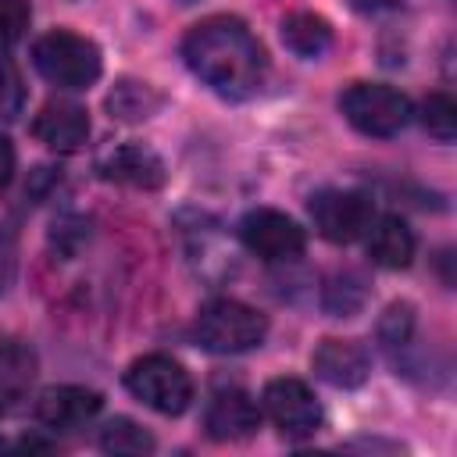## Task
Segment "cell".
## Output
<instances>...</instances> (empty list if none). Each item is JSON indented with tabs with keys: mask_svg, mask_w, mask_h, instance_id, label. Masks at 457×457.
Returning <instances> with one entry per match:
<instances>
[{
	"mask_svg": "<svg viewBox=\"0 0 457 457\" xmlns=\"http://www.w3.org/2000/svg\"><path fill=\"white\" fill-rule=\"evenodd\" d=\"M239 239L261 261H293L307 250V232L289 214L271 207L246 211L239 221Z\"/></svg>",
	"mask_w": 457,
	"mask_h": 457,
	"instance_id": "ba28073f",
	"label": "cell"
},
{
	"mask_svg": "<svg viewBox=\"0 0 457 457\" xmlns=\"http://www.w3.org/2000/svg\"><path fill=\"white\" fill-rule=\"evenodd\" d=\"M421 125L439 143H450L457 136V104L450 93H428L421 104Z\"/></svg>",
	"mask_w": 457,
	"mask_h": 457,
	"instance_id": "d6986e66",
	"label": "cell"
},
{
	"mask_svg": "<svg viewBox=\"0 0 457 457\" xmlns=\"http://www.w3.org/2000/svg\"><path fill=\"white\" fill-rule=\"evenodd\" d=\"M104 407V396L86 386H50L36 400V418L54 432H75L89 425Z\"/></svg>",
	"mask_w": 457,
	"mask_h": 457,
	"instance_id": "9c48e42d",
	"label": "cell"
},
{
	"mask_svg": "<svg viewBox=\"0 0 457 457\" xmlns=\"http://www.w3.org/2000/svg\"><path fill=\"white\" fill-rule=\"evenodd\" d=\"M25 107V82L21 71L0 57V121H14Z\"/></svg>",
	"mask_w": 457,
	"mask_h": 457,
	"instance_id": "ffe728a7",
	"label": "cell"
},
{
	"mask_svg": "<svg viewBox=\"0 0 457 457\" xmlns=\"http://www.w3.org/2000/svg\"><path fill=\"white\" fill-rule=\"evenodd\" d=\"M125 386L139 403H146L157 414H182L193 400L189 371L168 353H146L132 361L125 371Z\"/></svg>",
	"mask_w": 457,
	"mask_h": 457,
	"instance_id": "277c9868",
	"label": "cell"
},
{
	"mask_svg": "<svg viewBox=\"0 0 457 457\" xmlns=\"http://www.w3.org/2000/svg\"><path fill=\"white\" fill-rule=\"evenodd\" d=\"M261 425V407L257 400L246 393V389H218L207 403V414H204V428L211 439L218 443H236V439H246L253 436Z\"/></svg>",
	"mask_w": 457,
	"mask_h": 457,
	"instance_id": "8fae6325",
	"label": "cell"
},
{
	"mask_svg": "<svg viewBox=\"0 0 457 457\" xmlns=\"http://www.w3.org/2000/svg\"><path fill=\"white\" fill-rule=\"evenodd\" d=\"M368 350L353 339H321L318 350L311 353V368L321 382L336 389H353L368 378Z\"/></svg>",
	"mask_w": 457,
	"mask_h": 457,
	"instance_id": "7c38bea8",
	"label": "cell"
},
{
	"mask_svg": "<svg viewBox=\"0 0 457 457\" xmlns=\"http://www.w3.org/2000/svg\"><path fill=\"white\" fill-rule=\"evenodd\" d=\"M0 446H4V439H0Z\"/></svg>",
	"mask_w": 457,
	"mask_h": 457,
	"instance_id": "603a6c76",
	"label": "cell"
},
{
	"mask_svg": "<svg viewBox=\"0 0 457 457\" xmlns=\"http://www.w3.org/2000/svg\"><path fill=\"white\" fill-rule=\"evenodd\" d=\"M29 4L25 0H0V50L14 46L29 29Z\"/></svg>",
	"mask_w": 457,
	"mask_h": 457,
	"instance_id": "44dd1931",
	"label": "cell"
},
{
	"mask_svg": "<svg viewBox=\"0 0 457 457\" xmlns=\"http://www.w3.org/2000/svg\"><path fill=\"white\" fill-rule=\"evenodd\" d=\"M11 175H14V146L7 136H0V189L11 182Z\"/></svg>",
	"mask_w": 457,
	"mask_h": 457,
	"instance_id": "7402d4cb",
	"label": "cell"
},
{
	"mask_svg": "<svg viewBox=\"0 0 457 457\" xmlns=\"http://www.w3.org/2000/svg\"><path fill=\"white\" fill-rule=\"evenodd\" d=\"M193 336L211 353H243L261 346V339L268 336V318L243 300L221 296L200 307L193 321Z\"/></svg>",
	"mask_w": 457,
	"mask_h": 457,
	"instance_id": "3957f363",
	"label": "cell"
},
{
	"mask_svg": "<svg viewBox=\"0 0 457 457\" xmlns=\"http://www.w3.org/2000/svg\"><path fill=\"white\" fill-rule=\"evenodd\" d=\"M261 403H264V414L271 418V425L289 439L314 436L321 428V418H325L311 386L303 378H293V375L271 378L261 393Z\"/></svg>",
	"mask_w": 457,
	"mask_h": 457,
	"instance_id": "8992f818",
	"label": "cell"
},
{
	"mask_svg": "<svg viewBox=\"0 0 457 457\" xmlns=\"http://www.w3.org/2000/svg\"><path fill=\"white\" fill-rule=\"evenodd\" d=\"M307 211L318 236H325L328 243H353L375 221L371 200L357 189H321L311 196Z\"/></svg>",
	"mask_w": 457,
	"mask_h": 457,
	"instance_id": "52a82bcc",
	"label": "cell"
},
{
	"mask_svg": "<svg viewBox=\"0 0 457 457\" xmlns=\"http://www.w3.org/2000/svg\"><path fill=\"white\" fill-rule=\"evenodd\" d=\"M339 111L364 136H396L411 121V100L386 82H353L339 93Z\"/></svg>",
	"mask_w": 457,
	"mask_h": 457,
	"instance_id": "5b68a950",
	"label": "cell"
},
{
	"mask_svg": "<svg viewBox=\"0 0 457 457\" xmlns=\"http://www.w3.org/2000/svg\"><path fill=\"white\" fill-rule=\"evenodd\" d=\"M182 57L204 86L228 100L250 96L264 79V50L257 36L228 14H214L193 25L182 39Z\"/></svg>",
	"mask_w": 457,
	"mask_h": 457,
	"instance_id": "6da1fadb",
	"label": "cell"
},
{
	"mask_svg": "<svg viewBox=\"0 0 457 457\" xmlns=\"http://www.w3.org/2000/svg\"><path fill=\"white\" fill-rule=\"evenodd\" d=\"M32 64L57 89H89L104 71L96 43L68 29H54L39 36L32 46Z\"/></svg>",
	"mask_w": 457,
	"mask_h": 457,
	"instance_id": "7a4b0ae2",
	"label": "cell"
},
{
	"mask_svg": "<svg viewBox=\"0 0 457 457\" xmlns=\"http://www.w3.org/2000/svg\"><path fill=\"white\" fill-rule=\"evenodd\" d=\"M100 175L132 189H157L164 186V161L143 143H121L100 157Z\"/></svg>",
	"mask_w": 457,
	"mask_h": 457,
	"instance_id": "4fadbf2b",
	"label": "cell"
},
{
	"mask_svg": "<svg viewBox=\"0 0 457 457\" xmlns=\"http://www.w3.org/2000/svg\"><path fill=\"white\" fill-rule=\"evenodd\" d=\"M282 43L286 50H293L296 57H321L332 46V25L314 14V11H293L282 18Z\"/></svg>",
	"mask_w": 457,
	"mask_h": 457,
	"instance_id": "2e32d148",
	"label": "cell"
},
{
	"mask_svg": "<svg viewBox=\"0 0 457 457\" xmlns=\"http://www.w3.org/2000/svg\"><path fill=\"white\" fill-rule=\"evenodd\" d=\"M100 450L107 453H150L154 450V436L146 428H139L132 418H114L104 425L100 432Z\"/></svg>",
	"mask_w": 457,
	"mask_h": 457,
	"instance_id": "ac0fdd59",
	"label": "cell"
},
{
	"mask_svg": "<svg viewBox=\"0 0 457 457\" xmlns=\"http://www.w3.org/2000/svg\"><path fill=\"white\" fill-rule=\"evenodd\" d=\"M368 257L378 264V268H389V271H400L414 261V232L403 218L396 214H386V218H375L368 225Z\"/></svg>",
	"mask_w": 457,
	"mask_h": 457,
	"instance_id": "5bb4252c",
	"label": "cell"
},
{
	"mask_svg": "<svg viewBox=\"0 0 457 457\" xmlns=\"http://www.w3.org/2000/svg\"><path fill=\"white\" fill-rule=\"evenodd\" d=\"M157 107H161V93L136 79H121L107 96V111L118 121H146Z\"/></svg>",
	"mask_w": 457,
	"mask_h": 457,
	"instance_id": "e0dca14e",
	"label": "cell"
},
{
	"mask_svg": "<svg viewBox=\"0 0 457 457\" xmlns=\"http://www.w3.org/2000/svg\"><path fill=\"white\" fill-rule=\"evenodd\" d=\"M36 375V353L29 343L0 336V411L18 403Z\"/></svg>",
	"mask_w": 457,
	"mask_h": 457,
	"instance_id": "9a60e30c",
	"label": "cell"
},
{
	"mask_svg": "<svg viewBox=\"0 0 457 457\" xmlns=\"http://www.w3.org/2000/svg\"><path fill=\"white\" fill-rule=\"evenodd\" d=\"M32 136L54 154H75L89 139V114L71 100H46L32 118Z\"/></svg>",
	"mask_w": 457,
	"mask_h": 457,
	"instance_id": "30bf717a",
	"label": "cell"
}]
</instances>
